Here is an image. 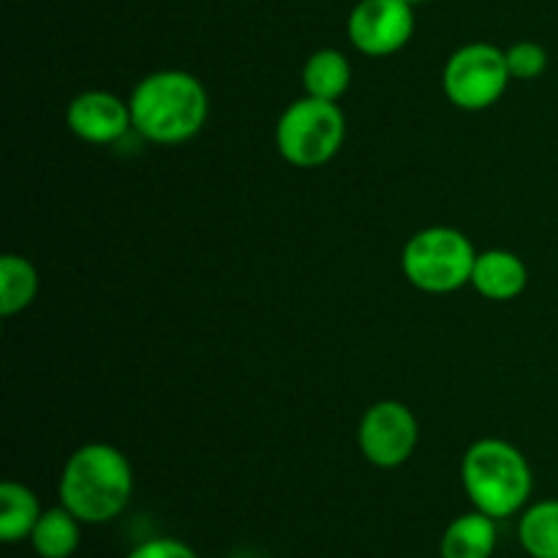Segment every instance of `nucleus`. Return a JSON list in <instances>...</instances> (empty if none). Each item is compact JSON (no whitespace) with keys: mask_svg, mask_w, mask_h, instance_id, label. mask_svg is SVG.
I'll return each mask as SVG.
<instances>
[{"mask_svg":"<svg viewBox=\"0 0 558 558\" xmlns=\"http://www.w3.org/2000/svg\"><path fill=\"white\" fill-rule=\"evenodd\" d=\"M60 505L82 523H107L129 507L134 469L112 445L93 441L71 452L60 474Z\"/></svg>","mask_w":558,"mask_h":558,"instance_id":"f257e3e1","label":"nucleus"},{"mask_svg":"<svg viewBox=\"0 0 558 558\" xmlns=\"http://www.w3.org/2000/svg\"><path fill=\"white\" fill-rule=\"evenodd\" d=\"M349 41L371 58H387L409 44L414 11L407 0H360L349 14Z\"/></svg>","mask_w":558,"mask_h":558,"instance_id":"6e6552de","label":"nucleus"},{"mask_svg":"<svg viewBox=\"0 0 558 558\" xmlns=\"http://www.w3.org/2000/svg\"><path fill=\"white\" fill-rule=\"evenodd\" d=\"M461 480L469 501L490 518H510L532 496V469L523 452L501 439H480L466 450Z\"/></svg>","mask_w":558,"mask_h":558,"instance_id":"7ed1b4c3","label":"nucleus"},{"mask_svg":"<svg viewBox=\"0 0 558 558\" xmlns=\"http://www.w3.org/2000/svg\"><path fill=\"white\" fill-rule=\"evenodd\" d=\"M526 265H523L521 256H515L512 251L494 248L477 254L472 272V287L477 289L483 298L496 300V303H507V300H515L518 294L526 289Z\"/></svg>","mask_w":558,"mask_h":558,"instance_id":"9d476101","label":"nucleus"},{"mask_svg":"<svg viewBox=\"0 0 558 558\" xmlns=\"http://www.w3.org/2000/svg\"><path fill=\"white\" fill-rule=\"evenodd\" d=\"M505 54L512 80H537L548 69V52L537 41H518Z\"/></svg>","mask_w":558,"mask_h":558,"instance_id":"f3484780","label":"nucleus"},{"mask_svg":"<svg viewBox=\"0 0 558 558\" xmlns=\"http://www.w3.org/2000/svg\"><path fill=\"white\" fill-rule=\"evenodd\" d=\"M343 136H347V120L338 104L311 96L289 104L276 125L278 153L300 169H316L336 158Z\"/></svg>","mask_w":558,"mask_h":558,"instance_id":"39448f33","label":"nucleus"},{"mask_svg":"<svg viewBox=\"0 0 558 558\" xmlns=\"http://www.w3.org/2000/svg\"><path fill=\"white\" fill-rule=\"evenodd\" d=\"M38 518H41V507L27 485L14 483V480L0 485V539L3 543L31 539Z\"/></svg>","mask_w":558,"mask_h":558,"instance_id":"ddd939ff","label":"nucleus"},{"mask_svg":"<svg viewBox=\"0 0 558 558\" xmlns=\"http://www.w3.org/2000/svg\"><path fill=\"white\" fill-rule=\"evenodd\" d=\"M349 82H352V65H349L347 54L338 52V49H319L305 60V96L338 101L349 90Z\"/></svg>","mask_w":558,"mask_h":558,"instance_id":"f8f14e48","label":"nucleus"},{"mask_svg":"<svg viewBox=\"0 0 558 558\" xmlns=\"http://www.w3.org/2000/svg\"><path fill=\"white\" fill-rule=\"evenodd\" d=\"M409 5H417V3H425V0H407Z\"/></svg>","mask_w":558,"mask_h":558,"instance_id":"6ab92c4d","label":"nucleus"},{"mask_svg":"<svg viewBox=\"0 0 558 558\" xmlns=\"http://www.w3.org/2000/svg\"><path fill=\"white\" fill-rule=\"evenodd\" d=\"M496 518L474 510L456 518L441 537V558H490L496 550Z\"/></svg>","mask_w":558,"mask_h":558,"instance_id":"9b49d317","label":"nucleus"},{"mask_svg":"<svg viewBox=\"0 0 558 558\" xmlns=\"http://www.w3.org/2000/svg\"><path fill=\"white\" fill-rule=\"evenodd\" d=\"M360 450L374 466L396 469L412 458L420 425L412 409L401 401H379L360 420Z\"/></svg>","mask_w":558,"mask_h":558,"instance_id":"0eeeda50","label":"nucleus"},{"mask_svg":"<svg viewBox=\"0 0 558 558\" xmlns=\"http://www.w3.org/2000/svg\"><path fill=\"white\" fill-rule=\"evenodd\" d=\"M125 558H199L196 550L191 545L180 543V539H169V537H158V539H147V543L136 545Z\"/></svg>","mask_w":558,"mask_h":558,"instance_id":"a211bd4d","label":"nucleus"},{"mask_svg":"<svg viewBox=\"0 0 558 558\" xmlns=\"http://www.w3.org/2000/svg\"><path fill=\"white\" fill-rule=\"evenodd\" d=\"M65 123L80 140L93 142V145H112L120 136L129 134L134 120H131L129 104L120 101L114 93L87 90L69 104Z\"/></svg>","mask_w":558,"mask_h":558,"instance_id":"1a4fd4ad","label":"nucleus"},{"mask_svg":"<svg viewBox=\"0 0 558 558\" xmlns=\"http://www.w3.org/2000/svg\"><path fill=\"white\" fill-rule=\"evenodd\" d=\"M518 537L532 558H558V499L529 507L518 526Z\"/></svg>","mask_w":558,"mask_h":558,"instance_id":"2eb2a0df","label":"nucleus"},{"mask_svg":"<svg viewBox=\"0 0 558 558\" xmlns=\"http://www.w3.org/2000/svg\"><path fill=\"white\" fill-rule=\"evenodd\" d=\"M38 294V272L25 256L5 254L0 259V314L14 316L25 311Z\"/></svg>","mask_w":558,"mask_h":558,"instance_id":"dca6fc26","label":"nucleus"},{"mask_svg":"<svg viewBox=\"0 0 558 558\" xmlns=\"http://www.w3.org/2000/svg\"><path fill=\"white\" fill-rule=\"evenodd\" d=\"M129 107L134 129L145 140L180 145L205 125L207 90L189 71H156L134 87Z\"/></svg>","mask_w":558,"mask_h":558,"instance_id":"f03ea898","label":"nucleus"},{"mask_svg":"<svg viewBox=\"0 0 558 558\" xmlns=\"http://www.w3.org/2000/svg\"><path fill=\"white\" fill-rule=\"evenodd\" d=\"M507 54L494 44H466L445 65V93L458 109L480 112L505 96L510 85Z\"/></svg>","mask_w":558,"mask_h":558,"instance_id":"423d86ee","label":"nucleus"},{"mask_svg":"<svg viewBox=\"0 0 558 558\" xmlns=\"http://www.w3.org/2000/svg\"><path fill=\"white\" fill-rule=\"evenodd\" d=\"M474 251L472 240L452 227H430L414 234L401 256L409 283L430 294H447L472 283Z\"/></svg>","mask_w":558,"mask_h":558,"instance_id":"20e7f679","label":"nucleus"},{"mask_svg":"<svg viewBox=\"0 0 558 558\" xmlns=\"http://www.w3.org/2000/svg\"><path fill=\"white\" fill-rule=\"evenodd\" d=\"M80 523L63 505L41 512L31 534L33 550L41 558H71L80 548Z\"/></svg>","mask_w":558,"mask_h":558,"instance_id":"4468645a","label":"nucleus"}]
</instances>
